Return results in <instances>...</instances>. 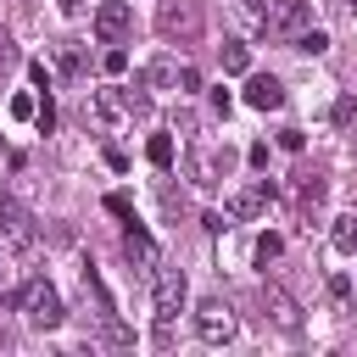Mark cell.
I'll return each instance as SVG.
<instances>
[{"label": "cell", "mask_w": 357, "mask_h": 357, "mask_svg": "<svg viewBox=\"0 0 357 357\" xmlns=\"http://www.w3.org/2000/svg\"><path fill=\"white\" fill-rule=\"evenodd\" d=\"M151 301H156V329H151V340H156V346H173V318L184 312V273L167 268V262H156V268H151Z\"/></svg>", "instance_id": "cell-1"}, {"label": "cell", "mask_w": 357, "mask_h": 357, "mask_svg": "<svg viewBox=\"0 0 357 357\" xmlns=\"http://www.w3.org/2000/svg\"><path fill=\"white\" fill-rule=\"evenodd\" d=\"M262 28H268V39H284V45H290L296 33L312 28V6H307V0H268Z\"/></svg>", "instance_id": "cell-2"}, {"label": "cell", "mask_w": 357, "mask_h": 357, "mask_svg": "<svg viewBox=\"0 0 357 357\" xmlns=\"http://www.w3.org/2000/svg\"><path fill=\"white\" fill-rule=\"evenodd\" d=\"M22 312H28V324H39V329H56L67 312H61V296L45 284V279H28L22 284Z\"/></svg>", "instance_id": "cell-3"}, {"label": "cell", "mask_w": 357, "mask_h": 357, "mask_svg": "<svg viewBox=\"0 0 357 357\" xmlns=\"http://www.w3.org/2000/svg\"><path fill=\"white\" fill-rule=\"evenodd\" d=\"M195 335H201L206 346H223V340L234 335V307H229L223 296H206V301L195 307Z\"/></svg>", "instance_id": "cell-4"}, {"label": "cell", "mask_w": 357, "mask_h": 357, "mask_svg": "<svg viewBox=\"0 0 357 357\" xmlns=\"http://www.w3.org/2000/svg\"><path fill=\"white\" fill-rule=\"evenodd\" d=\"M156 28H162V39H195L201 33V6L195 0H162Z\"/></svg>", "instance_id": "cell-5"}, {"label": "cell", "mask_w": 357, "mask_h": 357, "mask_svg": "<svg viewBox=\"0 0 357 357\" xmlns=\"http://www.w3.org/2000/svg\"><path fill=\"white\" fill-rule=\"evenodd\" d=\"M128 28H134L128 0H100V11H95V39H100V45H123Z\"/></svg>", "instance_id": "cell-6"}, {"label": "cell", "mask_w": 357, "mask_h": 357, "mask_svg": "<svg viewBox=\"0 0 357 357\" xmlns=\"http://www.w3.org/2000/svg\"><path fill=\"white\" fill-rule=\"evenodd\" d=\"M268 201H273V184H268V178H257V184H245V190H234V195H229V218L251 223V218H262V212H268Z\"/></svg>", "instance_id": "cell-7"}, {"label": "cell", "mask_w": 357, "mask_h": 357, "mask_svg": "<svg viewBox=\"0 0 357 357\" xmlns=\"http://www.w3.org/2000/svg\"><path fill=\"white\" fill-rule=\"evenodd\" d=\"M0 234H6L11 245H33V218H28V206L11 201V195H0Z\"/></svg>", "instance_id": "cell-8"}, {"label": "cell", "mask_w": 357, "mask_h": 357, "mask_svg": "<svg viewBox=\"0 0 357 357\" xmlns=\"http://www.w3.org/2000/svg\"><path fill=\"white\" fill-rule=\"evenodd\" d=\"M245 106H257V112H279V106H284V84H279L273 73H251V78H245Z\"/></svg>", "instance_id": "cell-9"}, {"label": "cell", "mask_w": 357, "mask_h": 357, "mask_svg": "<svg viewBox=\"0 0 357 357\" xmlns=\"http://www.w3.org/2000/svg\"><path fill=\"white\" fill-rule=\"evenodd\" d=\"M229 162H234L229 151H218V156H206V151H195V156H190V173H195V184H218V178L229 173Z\"/></svg>", "instance_id": "cell-10"}, {"label": "cell", "mask_w": 357, "mask_h": 357, "mask_svg": "<svg viewBox=\"0 0 357 357\" xmlns=\"http://www.w3.org/2000/svg\"><path fill=\"white\" fill-rule=\"evenodd\" d=\"M262 307L273 312V324H279V329H296V324H301V312H296V301H290V296H284L279 284H268V290H262Z\"/></svg>", "instance_id": "cell-11"}, {"label": "cell", "mask_w": 357, "mask_h": 357, "mask_svg": "<svg viewBox=\"0 0 357 357\" xmlns=\"http://www.w3.org/2000/svg\"><path fill=\"white\" fill-rule=\"evenodd\" d=\"M123 257H128V262H139L145 273L156 268V245H151V240H145L139 229H128V234H123Z\"/></svg>", "instance_id": "cell-12"}, {"label": "cell", "mask_w": 357, "mask_h": 357, "mask_svg": "<svg viewBox=\"0 0 357 357\" xmlns=\"http://www.w3.org/2000/svg\"><path fill=\"white\" fill-rule=\"evenodd\" d=\"M329 245H335L340 257H351V251H357V212H346V218H335V223H329Z\"/></svg>", "instance_id": "cell-13"}, {"label": "cell", "mask_w": 357, "mask_h": 357, "mask_svg": "<svg viewBox=\"0 0 357 357\" xmlns=\"http://www.w3.org/2000/svg\"><path fill=\"white\" fill-rule=\"evenodd\" d=\"M218 56H223V73H251V45L223 39V45H218Z\"/></svg>", "instance_id": "cell-14"}, {"label": "cell", "mask_w": 357, "mask_h": 357, "mask_svg": "<svg viewBox=\"0 0 357 357\" xmlns=\"http://www.w3.org/2000/svg\"><path fill=\"white\" fill-rule=\"evenodd\" d=\"M145 84H156V89H173V84H178V67H173L167 56H156V61H145Z\"/></svg>", "instance_id": "cell-15"}, {"label": "cell", "mask_w": 357, "mask_h": 357, "mask_svg": "<svg viewBox=\"0 0 357 357\" xmlns=\"http://www.w3.org/2000/svg\"><path fill=\"white\" fill-rule=\"evenodd\" d=\"M145 156H151V167H173V134H151Z\"/></svg>", "instance_id": "cell-16"}, {"label": "cell", "mask_w": 357, "mask_h": 357, "mask_svg": "<svg viewBox=\"0 0 357 357\" xmlns=\"http://www.w3.org/2000/svg\"><path fill=\"white\" fill-rule=\"evenodd\" d=\"M290 45H296L301 56H324V50H329V33H324V28H307V33H296Z\"/></svg>", "instance_id": "cell-17"}, {"label": "cell", "mask_w": 357, "mask_h": 357, "mask_svg": "<svg viewBox=\"0 0 357 357\" xmlns=\"http://www.w3.org/2000/svg\"><path fill=\"white\" fill-rule=\"evenodd\" d=\"M324 190H329V184H324L318 173H312V178H301V184H296V201H301V212H312V206L324 201Z\"/></svg>", "instance_id": "cell-18"}, {"label": "cell", "mask_w": 357, "mask_h": 357, "mask_svg": "<svg viewBox=\"0 0 357 357\" xmlns=\"http://www.w3.org/2000/svg\"><path fill=\"white\" fill-rule=\"evenodd\" d=\"M329 117H335V128H351V123H357V100H351V95H340V100L329 106Z\"/></svg>", "instance_id": "cell-19"}, {"label": "cell", "mask_w": 357, "mask_h": 357, "mask_svg": "<svg viewBox=\"0 0 357 357\" xmlns=\"http://www.w3.org/2000/svg\"><path fill=\"white\" fill-rule=\"evenodd\" d=\"M56 61H61V73H67V78H78V73H84V50H78V45H61V56H56Z\"/></svg>", "instance_id": "cell-20"}, {"label": "cell", "mask_w": 357, "mask_h": 357, "mask_svg": "<svg viewBox=\"0 0 357 357\" xmlns=\"http://www.w3.org/2000/svg\"><path fill=\"white\" fill-rule=\"evenodd\" d=\"M279 251H284V240H279V234H262V240H257V262H262V268H268Z\"/></svg>", "instance_id": "cell-21"}, {"label": "cell", "mask_w": 357, "mask_h": 357, "mask_svg": "<svg viewBox=\"0 0 357 357\" xmlns=\"http://www.w3.org/2000/svg\"><path fill=\"white\" fill-rule=\"evenodd\" d=\"M100 67H106V73H112V78H117V73H128V50H123V45H112V50H106V61H100Z\"/></svg>", "instance_id": "cell-22"}, {"label": "cell", "mask_w": 357, "mask_h": 357, "mask_svg": "<svg viewBox=\"0 0 357 357\" xmlns=\"http://www.w3.org/2000/svg\"><path fill=\"white\" fill-rule=\"evenodd\" d=\"M173 89H178V95H195V89H201V73H195V67H178V84H173Z\"/></svg>", "instance_id": "cell-23"}, {"label": "cell", "mask_w": 357, "mask_h": 357, "mask_svg": "<svg viewBox=\"0 0 357 357\" xmlns=\"http://www.w3.org/2000/svg\"><path fill=\"white\" fill-rule=\"evenodd\" d=\"M33 123H39V134H50V128H56V106H50V95L39 100V112H33Z\"/></svg>", "instance_id": "cell-24"}, {"label": "cell", "mask_w": 357, "mask_h": 357, "mask_svg": "<svg viewBox=\"0 0 357 357\" xmlns=\"http://www.w3.org/2000/svg\"><path fill=\"white\" fill-rule=\"evenodd\" d=\"M33 112H39L33 95H11V117H33Z\"/></svg>", "instance_id": "cell-25"}, {"label": "cell", "mask_w": 357, "mask_h": 357, "mask_svg": "<svg viewBox=\"0 0 357 357\" xmlns=\"http://www.w3.org/2000/svg\"><path fill=\"white\" fill-rule=\"evenodd\" d=\"M106 212H117V218H128V223H134V206H128V195H106Z\"/></svg>", "instance_id": "cell-26"}, {"label": "cell", "mask_w": 357, "mask_h": 357, "mask_svg": "<svg viewBox=\"0 0 357 357\" xmlns=\"http://www.w3.org/2000/svg\"><path fill=\"white\" fill-rule=\"evenodd\" d=\"M279 145H284V151H301L307 139H301V128H279Z\"/></svg>", "instance_id": "cell-27"}, {"label": "cell", "mask_w": 357, "mask_h": 357, "mask_svg": "<svg viewBox=\"0 0 357 357\" xmlns=\"http://www.w3.org/2000/svg\"><path fill=\"white\" fill-rule=\"evenodd\" d=\"M245 162H251V167H268V145H262V139H257V145H251V151H245Z\"/></svg>", "instance_id": "cell-28"}, {"label": "cell", "mask_w": 357, "mask_h": 357, "mask_svg": "<svg viewBox=\"0 0 357 357\" xmlns=\"http://www.w3.org/2000/svg\"><path fill=\"white\" fill-rule=\"evenodd\" d=\"M6 61H17V45H11V33L0 28V67H6Z\"/></svg>", "instance_id": "cell-29"}, {"label": "cell", "mask_w": 357, "mask_h": 357, "mask_svg": "<svg viewBox=\"0 0 357 357\" xmlns=\"http://www.w3.org/2000/svg\"><path fill=\"white\" fill-rule=\"evenodd\" d=\"M56 6H61V17H78V6H84V0H56Z\"/></svg>", "instance_id": "cell-30"}, {"label": "cell", "mask_w": 357, "mask_h": 357, "mask_svg": "<svg viewBox=\"0 0 357 357\" xmlns=\"http://www.w3.org/2000/svg\"><path fill=\"white\" fill-rule=\"evenodd\" d=\"M0 273H6V251H0Z\"/></svg>", "instance_id": "cell-31"}]
</instances>
